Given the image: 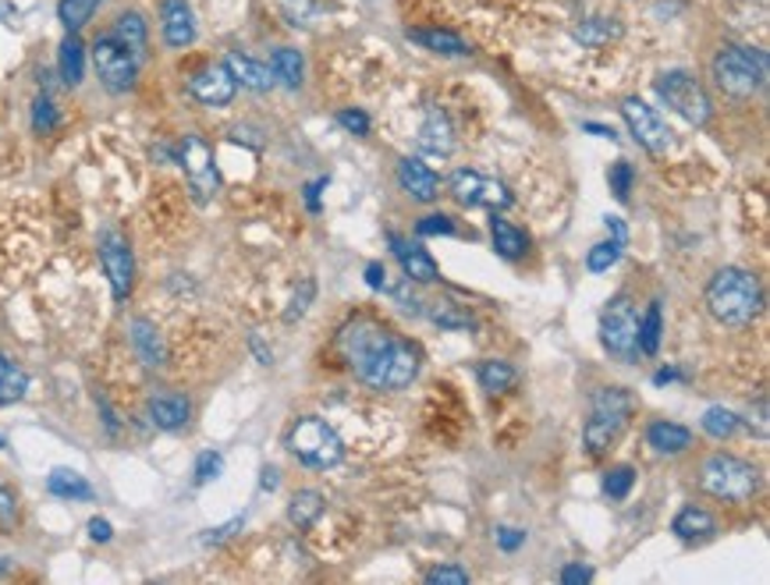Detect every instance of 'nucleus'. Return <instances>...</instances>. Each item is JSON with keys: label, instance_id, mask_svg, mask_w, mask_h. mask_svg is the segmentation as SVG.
I'll use <instances>...</instances> for the list:
<instances>
[{"label": "nucleus", "instance_id": "nucleus-40", "mask_svg": "<svg viewBox=\"0 0 770 585\" xmlns=\"http://www.w3.org/2000/svg\"><path fill=\"white\" fill-rule=\"evenodd\" d=\"M383 295H391L401 309H409V312H419V299H416V291H412V281L401 273V277H391L388 273V281H383Z\"/></svg>", "mask_w": 770, "mask_h": 585}, {"label": "nucleus", "instance_id": "nucleus-33", "mask_svg": "<svg viewBox=\"0 0 770 585\" xmlns=\"http://www.w3.org/2000/svg\"><path fill=\"white\" fill-rule=\"evenodd\" d=\"M427 316H430V323H437L440 330H472V326H476L472 312H469L466 305L451 302V299H437V302H430Z\"/></svg>", "mask_w": 770, "mask_h": 585}, {"label": "nucleus", "instance_id": "nucleus-39", "mask_svg": "<svg viewBox=\"0 0 770 585\" xmlns=\"http://www.w3.org/2000/svg\"><path fill=\"white\" fill-rule=\"evenodd\" d=\"M632 482H635V468L632 465H614L611 472L604 476V494L611 500H625L628 490H632Z\"/></svg>", "mask_w": 770, "mask_h": 585}, {"label": "nucleus", "instance_id": "nucleus-46", "mask_svg": "<svg viewBox=\"0 0 770 585\" xmlns=\"http://www.w3.org/2000/svg\"><path fill=\"white\" fill-rule=\"evenodd\" d=\"M430 585H469V572L458 568V564H440V568L427 572Z\"/></svg>", "mask_w": 770, "mask_h": 585}, {"label": "nucleus", "instance_id": "nucleus-15", "mask_svg": "<svg viewBox=\"0 0 770 585\" xmlns=\"http://www.w3.org/2000/svg\"><path fill=\"white\" fill-rule=\"evenodd\" d=\"M160 32L170 50H185L196 43V18L185 0H160Z\"/></svg>", "mask_w": 770, "mask_h": 585}, {"label": "nucleus", "instance_id": "nucleus-48", "mask_svg": "<svg viewBox=\"0 0 770 585\" xmlns=\"http://www.w3.org/2000/svg\"><path fill=\"white\" fill-rule=\"evenodd\" d=\"M338 121L352 135H370V117H365L362 110H338Z\"/></svg>", "mask_w": 770, "mask_h": 585}, {"label": "nucleus", "instance_id": "nucleus-30", "mask_svg": "<svg viewBox=\"0 0 770 585\" xmlns=\"http://www.w3.org/2000/svg\"><path fill=\"white\" fill-rule=\"evenodd\" d=\"M57 68H61V78H65V86H79L82 82V75H86V47H82V39L68 32V39L61 43V53H57Z\"/></svg>", "mask_w": 770, "mask_h": 585}, {"label": "nucleus", "instance_id": "nucleus-10", "mask_svg": "<svg viewBox=\"0 0 770 585\" xmlns=\"http://www.w3.org/2000/svg\"><path fill=\"white\" fill-rule=\"evenodd\" d=\"M92 68H96V75H100L104 89H110V92H131V89H136L139 61L114 36H100L92 43Z\"/></svg>", "mask_w": 770, "mask_h": 585}, {"label": "nucleus", "instance_id": "nucleus-60", "mask_svg": "<svg viewBox=\"0 0 770 585\" xmlns=\"http://www.w3.org/2000/svg\"><path fill=\"white\" fill-rule=\"evenodd\" d=\"M757 433L767 437V398L757 401Z\"/></svg>", "mask_w": 770, "mask_h": 585}, {"label": "nucleus", "instance_id": "nucleus-14", "mask_svg": "<svg viewBox=\"0 0 770 585\" xmlns=\"http://www.w3.org/2000/svg\"><path fill=\"white\" fill-rule=\"evenodd\" d=\"M188 92L196 96L203 107H227L231 100H235L238 82L231 78V71L224 65H206L188 78Z\"/></svg>", "mask_w": 770, "mask_h": 585}, {"label": "nucleus", "instance_id": "nucleus-28", "mask_svg": "<svg viewBox=\"0 0 770 585\" xmlns=\"http://www.w3.org/2000/svg\"><path fill=\"white\" fill-rule=\"evenodd\" d=\"M490 238H494V248L505 260H523L526 252H529V238H526V234L518 231L515 224L500 221L497 213H494V221H490Z\"/></svg>", "mask_w": 770, "mask_h": 585}, {"label": "nucleus", "instance_id": "nucleus-57", "mask_svg": "<svg viewBox=\"0 0 770 585\" xmlns=\"http://www.w3.org/2000/svg\"><path fill=\"white\" fill-rule=\"evenodd\" d=\"M604 224H607L611 238L618 242V245H625V242H628V227L622 224V217H604Z\"/></svg>", "mask_w": 770, "mask_h": 585}, {"label": "nucleus", "instance_id": "nucleus-44", "mask_svg": "<svg viewBox=\"0 0 770 585\" xmlns=\"http://www.w3.org/2000/svg\"><path fill=\"white\" fill-rule=\"evenodd\" d=\"M221 468H224V458L217 451H203L196 458V486H206V482H214L221 476Z\"/></svg>", "mask_w": 770, "mask_h": 585}, {"label": "nucleus", "instance_id": "nucleus-58", "mask_svg": "<svg viewBox=\"0 0 770 585\" xmlns=\"http://www.w3.org/2000/svg\"><path fill=\"white\" fill-rule=\"evenodd\" d=\"M583 128H586V131H593V135H596V139H611V143H614V139H618V131H614V128H607V125H596V121H586Z\"/></svg>", "mask_w": 770, "mask_h": 585}, {"label": "nucleus", "instance_id": "nucleus-8", "mask_svg": "<svg viewBox=\"0 0 770 585\" xmlns=\"http://www.w3.org/2000/svg\"><path fill=\"white\" fill-rule=\"evenodd\" d=\"M601 341L614 359H635V351H640V312H635L628 295L611 299L601 312Z\"/></svg>", "mask_w": 770, "mask_h": 585}, {"label": "nucleus", "instance_id": "nucleus-26", "mask_svg": "<svg viewBox=\"0 0 770 585\" xmlns=\"http://www.w3.org/2000/svg\"><path fill=\"white\" fill-rule=\"evenodd\" d=\"M409 39H416V43H422L433 53H445V57H469L472 53V47L466 43V39L448 32V29H412Z\"/></svg>", "mask_w": 770, "mask_h": 585}, {"label": "nucleus", "instance_id": "nucleus-56", "mask_svg": "<svg viewBox=\"0 0 770 585\" xmlns=\"http://www.w3.org/2000/svg\"><path fill=\"white\" fill-rule=\"evenodd\" d=\"M679 380H685V373H682V369H675V365H667V369H661V373H653V387H667V383H679Z\"/></svg>", "mask_w": 770, "mask_h": 585}, {"label": "nucleus", "instance_id": "nucleus-35", "mask_svg": "<svg viewBox=\"0 0 770 585\" xmlns=\"http://www.w3.org/2000/svg\"><path fill=\"white\" fill-rule=\"evenodd\" d=\"M661 334H664V312H661V302H650L646 316L640 320V351H643V355H657Z\"/></svg>", "mask_w": 770, "mask_h": 585}, {"label": "nucleus", "instance_id": "nucleus-5", "mask_svg": "<svg viewBox=\"0 0 770 585\" xmlns=\"http://www.w3.org/2000/svg\"><path fill=\"white\" fill-rule=\"evenodd\" d=\"M700 486L718 500L742 504L760 490V472L735 455H710L700 468Z\"/></svg>", "mask_w": 770, "mask_h": 585}, {"label": "nucleus", "instance_id": "nucleus-50", "mask_svg": "<svg viewBox=\"0 0 770 585\" xmlns=\"http://www.w3.org/2000/svg\"><path fill=\"white\" fill-rule=\"evenodd\" d=\"M18 518V500L8 486H0V525H11Z\"/></svg>", "mask_w": 770, "mask_h": 585}, {"label": "nucleus", "instance_id": "nucleus-38", "mask_svg": "<svg viewBox=\"0 0 770 585\" xmlns=\"http://www.w3.org/2000/svg\"><path fill=\"white\" fill-rule=\"evenodd\" d=\"M277 8L284 22L295 29H310L316 22V0H277Z\"/></svg>", "mask_w": 770, "mask_h": 585}, {"label": "nucleus", "instance_id": "nucleus-20", "mask_svg": "<svg viewBox=\"0 0 770 585\" xmlns=\"http://www.w3.org/2000/svg\"><path fill=\"white\" fill-rule=\"evenodd\" d=\"M192 416V404L185 394H175V390H164V394L149 398V422L157 429H182Z\"/></svg>", "mask_w": 770, "mask_h": 585}, {"label": "nucleus", "instance_id": "nucleus-55", "mask_svg": "<svg viewBox=\"0 0 770 585\" xmlns=\"http://www.w3.org/2000/svg\"><path fill=\"white\" fill-rule=\"evenodd\" d=\"M89 536H92L96 543H110V536H114L110 521H107V518H92V521H89Z\"/></svg>", "mask_w": 770, "mask_h": 585}, {"label": "nucleus", "instance_id": "nucleus-1", "mask_svg": "<svg viewBox=\"0 0 770 585\" xmlns=\"http://www.w3.org/2000/svg\"><path fill=\"white\" fill-rule=\"evenodd\" d=\"M338 351L373 390H406L419 377V348L377 320H352L341 326Z\"/></svg>", "mask_w": 770, "mask_h": 585}, {"label": "nucleus", "instance_id": "nucleus-3", "mask_svg": "<svg viewBox=\"0 0 770 585\" xmlns=\"http://www.w3.org/2000/svg\"><path fill=\"white\" fill-rule=\"evenodd\" d=\"M632 416V398L625 387H601L589 401V419L583 426V443L593 458L611 451V443L622 437Z\"/></svg>", "mask_w": 770, "mask_h": 585}, {"label": "nucleus", "instance_id": "nucleus-53", "mask_svg": "<svg viewBox=\"0 0 770 585\" xmlns=\"http://www.w3.org/2000/svg\"><path fill=\"white\" fill-rule=\"evenodd\" d=\"M383 281H388V266H383V263H370V266H365V284H370L373 291H380Z\"/></svg>", "mask_w": 770, "mask_h": 585}, {"label": "nucleus", "instance_id": "nucleus-13", "mask_svg": "<svg viewBox=\"0 0 770 585\" xmlns=\"http://www.w3.org/2000/svg\"><path fill=\"white\" fill-rule=\"evenodd\" d=\"M100 263H104L110 287H114V299L125 302L128 291H131V281H136V260H131L125 234H118V231L100 234Z\"/></svg>", "mask_w": 770, "mask_h": 585}, {"label": "nucleus", "instance_id": "nucleus-21", "mask_svg": "<svg viewBox=\"0 0 770 585\" xmlns=\"http://www.w3.org/2000/svg\"><path fill=\"white\" fill-rule=\"evenodd\" d=\"M128 334H131V348H136V355L143 359V365L160 369L167 362V344L160 338V330L153 326L149 320H131Z\"/></svg>", "mask_w": 770, "mask_h": 585}, {"label": "nucleus", "instance_id": "nucleus-27", "mask_svg": "<svg viewBox=\"0 0 770 585\" xmlns=\"http://www.w3.org/2000/svg\"><path fill=\"white\" fill-rule=\"evenodd\" d=\"M572 36L579 39L583 47H607L611 39H622V22H618V18H604V14L583 18Z\"/></svg>", "mask_w": 770, "mask_h": 585}, {"label": "nucleus", "instance_id": "nucleus-19", "mask_svg": "<svg viewBox=\"0 0 770 585\" xmlns=\"http://www.w3.org/2000/svg\"><path fill=\"white\" fill-rule=\"evenodd\" d=\"M224 68L231 71V78H235L238 86L253 89V92H271V89L277 86L274 75H271V68L260 65V61H253V57L238 53V50H231V53L224 57Z\"/></svg>", "mask_w": 770, "mask_h": 585}, {"label": "nucleus", "instance_id": "nucleus-61", "mask_svg": "<svg viewBox=\"0 0 770 585\" xmlns=\"http://www.w3.org/2000/svg\"><path fill=\"white\" fill-rule=\"evenodd\" d=\"M263 490H277V468H263Z\"/></svg>", "mask_w": 770, "mask_h": 585}, {"label": "nucleus", "instance_id": "nucleus-36", "mask_svg": "<svg viewBox=\"0 0 770 585\" xmlns=\"http://www.w3.org/2000/svg\"><path fill=\"white\" fill-rule=\"evenodd\" d=\"M739 426H742V419L731 412V408H721V404H714V408H706L703 412V429L714 440H728V437H735L739 433Z\"/></svg>", "mask_w": 770, "mask_h": 585}, {"label": "nucleus", "instance_id": "nucleus-4", "mask_svg": "<svg viewBox=\"0 0 770 585\" xmlns=\"http://www.w3.org/2000/svg\"><path fill=\"white\" fill-rule=\"evenodd\" d=\"M710 71H714V82L721 92L735 96V100H749V96L760 92L767 82V53L731 43V47L718 50Z\"/></svg>", "mask_w": 770, "mask_h": 585}, {"label": "nucleus", "instance_id": "nucleus-2", "mask_svg": "<svg viewBox=\"0 0 770 585\" xmlns=\"http://www.w3.org/2000/svg\"><path fill=\"white\" fill-rule=\"evenodd\" d=\"M706 309L724 326L753 323L763 309V287L757 281V273H749L742 266L718 270L706 284Z\"/></svg>", "mask_w": 770, "mask_h": 585}, {"label": "nucleus", "instance_id": "nucleus-9", "mask_svg": "<svg viewBox=\"0 0 770 585\" xmlns=\"http://www.w3.org/2000/svg\"><path fill=\"white\" fill-rule=\"evenodd\" d=\"M178 164L185 167V178H188L192 195H196V203L214 199V192L221 188V174H217V160H214L209 143L199 139V135H185L178 146Z\"/></svg>", "mask_w": 770, "mask_h": 585}, {"label": "nucleus", "instance_id": "nucleus-59", "mask_svg": "<svg viewBox=\"0 0 770 585\" xmlns=\"http://www.w3.org/2000/svg\"><path fill=\"white\" fill-rule=\"evenodd\" d=\"M248 344H253V351H256V359H260L263 365H271V362H274V355H271V348H266V344H263V341H260L256 334H253V338H248Z\"/></svg>", "mask_w": 770, "mask_h": 585}, {"label": "nucleus", "instance_id": "nucleus-37", "mask_svg": "<svg viewBox=\"0 0 770 585\" xmlns=\"http://www.w3.org/2000/svg\"><path fill=\"white\" fill-rule=\"evenodd\" d=\"M96 8H100V0H61V4H57V18H61V26L68 32H79Z\"/></svg>", "mask_w": 770, "mask_h": 585}, {"label": "nucleus", "instance_id": "nucleus-23", "mask_svg": "<svg viewBox=\"0 0 770 585\" xmlns=\"http://www.w3.org/2000/svg\"><path fill=\"white\" fill-rule=\"evenodd\" d=\"M646 443H650L657 455H682V451H689L692 433H689L685 426H679V422L661 419V422H653V426L646 429Z\"/></svg>", "mask_w": 770, "mask_h": 585}, {"label": "nucleus", "instance_id": "nucleus-12", "mask_svg": "<svg viewBox=\"0 0 770 585\" xmlns=\"http://www.w3.org/2000/svg\"><path fill=\"white\" fill-rule=\"evenodd\" d=\"M622 117H625L628 131L635 135V143H640L646 153L664 156V153L671 149V131H667V125L661 121L657 110L640 100V96H625V100H622Z\"/></svg>", "mask_w": 770, "mask_h": 585}, {"label": "nucleus", "instance_id": "nucleus-25", "mask_svg": "<svg viewBox=\"0 0 770 585\" xmlns=\"http://www.w3.org/2000/svg\"><path fill=\"white\" fill-rule=\"evenodd\" d=\"M714 529H718L714 518L696 504H685L675 515V521H671V533H675L679 539H706V536H714Z\"/></svg>", "mask_w": 770, "mask_h": 585}, {"label": "nucleus", "instance_id": "nucleus-51", "mask_svg": "<svg viewBox=\"0 0 770 585\" xmlns=\"http://www.w3.org/2000/svg\"><path fill=\"white\" fill-rule=\"evenodd\" d=\"M242 529V518H235V521H227V525H221V529H209L206 536H203V543L206 546H217V543H224V539H231Z\"/></svg>", "mask_w": 770, "mask_h": 585}, {"label": "nucleus", "instance_id": "nucleus-52", "mask_svg": "<svg viewBox=\"0 0 770 585\" xmlns=\"http://www.w3.org/2000/svg\"><path fill=\"white\" fill-rule=\"evenodd\" d=\"M589 578H593V568H586V564H568V568L562 572L565 585H579V582H589Z\"/></svg>", "mask_w": 770, "mask_h": 585}, {"label": "nucleus", "instance_id": "nucleus-17", "mask_svg": "<svg viewBox=\"0 0 770 585\" xmlns=\"http://www.w3.org/2000/svg\"><path fill=\"white\" fill-rule=\"evenodd\" d=\"M388 242H391L394 256H398V263H401V273H406V277H409L412 284H433V281H440L437 263L430 260L427 248L412 245L409 238H401V234H394V231L388 234Z\"/></svg>", "mask_w": 770, "mask_h": 585}, {"label": "nucleus", "instance_id": "nucleus-6", "mask_svg": "<svg viewBox=\"0 0 770 585\" xmlns=\"http://www.w3.org/2000/svg\"><path fill=\"white\" fill-rule=\"evenodd\" d=\"M287 451L310 468H334L344 458V443L334 433V426L305 416L292 426V433H287Z\"/></svg>", "mask_w": 770, "mask_h": 585}, {"label": "nucleus", "instance_id": "nucleus-41", "mask_svg": "<svg viewBox=\"0 0 770 585\" xmlns=\"http://www.w3.org/2000/svg\"><path fill=\"white\" fill-rule=\"evenodd\" d=\"M57 121H61V114H57L53 100L43 92V96H36L32 100V128L40 131V135H50L57 128Z\"/></svg>", "mask_w": 770, "mask_h": 585}, {"label": "nucleus", "instance_id": "nucleus-32", "mask_svg": "<svg viewBox=\"0 0 770 585\" xmlns=\"http://www.w3.org/2000/svg\"><path fill=\"white\" fill-rule=\"evenodd\" d=\"M26 390H29V373L14 359H8L4 351H0V404L22 401Z\"/></svg>", "mask_w": 770, "mask_h": 585}, {"label": "nucleus", "instance_id": "nucleus-43", "mask_svg": "<svg viewBox=\"0 0 770 585\" xmlns=\"http://www.w3.org/2000/svg\"><path fill=\"white\" fill-rule=\"evenodd\" d=\"M607 182H611V192H614V199H622V203H628V192H632V182H635V170H632V164L628 160H618L611 167V174H607Z\"/></svg>", "mask_w": 770, "mask_h": 585}, {"label": "nucleus", "instance_id": "nucleus-22", "mask_svg": "<svg viewBox=\"0 0 770 585\" xmlns=\"http://www.w3.org/2000/svg\"><path fill=\"white\" fill-rule=\"evenodd\" d=\"M114 39H118V43L136 57V61L143 65L146 61V47H149V29H146V18L139 14V11H125L121 18H118V26H114V32H110Z\"/></svg>", "mask_w": 770, "mask_h": 585}, {"label": "nucleus", "instance_id": "nucleus-34", "mask_svg": "<svg viewBox=\"0 0 770 585\" xmlns=\"http://www.w3.org/2000/svg\"><path fill=\"white\" fill-rule=\"evenodd\" d=\"M479 387L487 390V394H505V390H511L518 383V373L511 362H500V359H487L484 365H479Z\"/></svg>", "mask_w": 770, "mask_h": 585}, {"label": "nucleus", "instance_id": "nucleus-29", "mask_svg": "<svg viewBox=\"0 0 770 585\" xmlns=\"http://www.w3.org/2000/svg\"><path fill=\"white\" fill-rule=\"evenodd\" d=\"M47 490L61 500H92V486L75 468H53L47 476Z\"/></svg>", "mask_w": 770, "mask_h": 585}, {"label": "nucleus", "instance_id": "nucleus-7", "mask_svg": "<svg viewBox=\"0 0 770 585\" xmlns=\"http://www.w3.org/2000/svg\"><path fill=\"white\" fill-rule=\"evenodd\" d=\"M653 86H657L661 100L679 117H685L692 128H703L710 121V114H714L706 89L689 71H664V75H657V82Z\"/></svg>", "mask_w": 770, "mask_h": 585}, {"label": "nucleus", "instance_id": "nucleus-24", "mask_svg": "<svg viewBox=\"0 0 770 585\" xmlns=\"http://www.w3.org/2000/svg\"><path fill=\"white\" fill-rule=\"evenodd\" d=\"M271 75L274 82H281L284 89H302L305 82V61L295 47H277L271 57Z\"/></svg>", "mask_w": 770, "mask_h": 585}, {"label": "nucleus", "instance_id": "nucleus-45", "mask_svg": "<svg viewBox=\"0 0 770 585\" xmlns=\"http://www.w3.org/2000/svg\"><path fill=\"white\" fill-rule=\"evenodd\" d=\"M313 295H316V284H313V281H302V287L295 291L292 305H287V312H284V320H287V323L302 320V316H305V309H310V302H313Z\"/></svg>", "mask_w": 770, "mask_h": 585}, {"label": "nucleus", "instance_id": "nucleus-18", "mask_svg": "<svg viewBox=\"0 0 770 585\" xmlns=\"http://www.w3.org/2000/svg\"><path fill=\"white\" fill-rule=\"evenodd\" d=\"M398 182L416 203H437V195H440V178L422 160H416V156H406V160L398 164Z\"/></svg>", "mask_w": 770, "mask_h": 585}, {"label": "nucleus", "instance_id": "nucleus-54", "mask_svg": "<svg viewBox=\"0 0 770 585\" xmlns=\"http://www.w3.org/2000/svg\"><path fill=\"white\" fill-rule=\"evenodd\" d=\"M326 182L331 178H316V182L305 185V206H310L313 213H320V188H326Z\"/></svg>", "mask_w": 770, "mask_h": 585}, {"label": "nucleus", "instance_id": "nucleus-11", "mask_svg": "<svg viewBox=\"0 0 770 585\" xmlns=\"http://www.w3.org/2000/svg\"><path fill=\"white\" fill-rule=\"evenodd\" d=\"M451 195L461 206H472V209H508L511 206V192L505 182L487 178V174H476V170H458L451 178Z\"/></svg>", "mask_w": 770, "mask_h": 585}, {"label": "nucleus", "instance_id": "nucleus-31", "mask_svg": "<svg viewBox=\"0 0 770 585\" xmlns=\"http://www.w3.org/2000/svg\"><path fill=\"white\" fill-rule=\"evenodd\" d=\"M320 515H323V494L316 490H299L287 500V521H292L295 529H313Z\"/></svg>", "mask_w": 770, "mask_h": 585}, {"label": "nucleus", "instance_id": "nucleus-16", "mask_svg": "<svg viewBox=\"0 0 770 585\" xmlns=\"http://www.w3.org/2000/svg\"><path fill=\"white\" fill-rule=\"evenodd\" d=\"M416 146L430 156H451L455 153V125L451 117L440 107H427V117H422Z\"/></svg>", "mask_w": 770, "mask_h": 585}, {"label": "nucleus", "instance_id": "nucleus-47", "mask_svg": "<svg viewBox=\"0 0 770 585\" xmlns=\"http://www.w3.org/2000/svg\"><path fill=\"white\" fill-rule=\"evenodd\" d=\"M416 234H419V238H433V234H455V221L445 217V213H430V217H422L416 224Z\"/></svg>", "mask_w": 770, "mask_h": 585}, {"label": "nucleus", "instance_id": "nucleus-49", "mask_svg": "<svg viewBox=\"0 0 770 585\" xmlns=\"http://www.w3.org/2000/svg\"><path fill=\"white\" fill-rule=\"evenodd\" d=\"M526 543V533L523 529H511V525H500V529H497V546H500V550H518V546H523Z\"/></svg>", "mask_w": 770, "mask_h": 585}, {"label": "nucleus", "instance_id": "nucleus-42", "mask_svg": "<svg viewBox=\"0 0 770 585\" xmlns=\"http://www.w3.org/2000/svg\"><path fill=\"white\" fill-rule=\"evenodd\" d=\"M622 248L625 245H618V242H601V245H593L589 248V256H586V266L593 270V273H604V270H611L614 263L622 260Z\"/></svg>", "mask_w": 770, "mask_h": 585}]
</instances>
